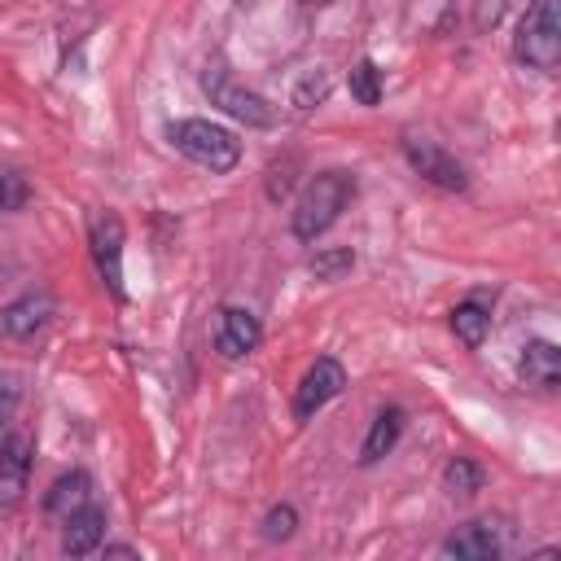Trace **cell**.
Listing matches in <instances>:
<instances>
[{
	"instance_id": "obj_15",
	"label": "cell",
	"mask_w": 561,
	"mask_h": 561,
	"mask_svg": "<svg viewBox=\"0 0 561 561\" xmlns=\"http://www.w3.org/2000/svg\"><path fill=\"white\" fill-rule=\"evenodd\" d=\"M447 324H451V333L469 351H478L486 342V333H491V302H486V294H469L465 302H456L451 316H447Z\"/></svg>"
},
{
	"instance_id": "obj_18",
	"label": "cell",
	"mask_w": 561,
	"mask_h": 561,
	"mask_svg": "<svg viewBox=\"0 0 561 561\" xmlns=\"http://www.w3.org/2000/svg\"><path fill=\"white\" fill-rule=\"evenodd\" d=\"M346 88H351V96H355L359 105H377V101H381V92H386V88H381V70H377L368 57L351 66V75H346Z\"/></svg>"
},
{
	"instance_id": "obj_1",
	"label": "cell",
	"mask_w": 561,
	"mask_h": 561,
	"mask_svg": "<svg viewBox=\"0 0 561 561\" xmlns=\"http://www.w3.org/2000/svg\"><path fill=\"white\" fill-rule=\"evenodd\" d=\"M351 197H355V175L351 171H320V175H311L302 184L294 210H289V232L298 241H307V245L320 241L342 219V210L351 206Z\"/></svg>"
},
{
	"instance_id": "obj_26",
	"label": "cell",
	"mask_w": 561,
	"mask_h": 561,
	"mask_svg": "<svg viewBox=\"0 0 561 561\" xmlns=\"http://www.w3.org/2000/svg\"><path fill=\"white\" fill-rule=\"evenodd\" d=\"M96 552H105V557H140L131 543H105V539H101V548H96Z\"/></svg>"
},
{
	"instance_id": "obj_13",
	"label": "cell",
	"mask_w": 561,
	"mask_h": 561,
	"mask_svg": "<svg viewBox=\"0 0 561 561\" xmlns=\"http://www.w3.org/2000/svg\"><path fill=\"white\" fill-rule=\"evenodd\" d=\"M88 500H96V495H92V478H88L83 469H70V473L53 478V486L44 491V517L61 526V522H66L75 508H83Z\"/></svg>"
},
{
	"instance_id": "obj_25",
	"label": "cell",
	"mask_w": 561,
	"mask_h": 561,
	"mask_svg": "<svg viewBox=\"0 0 561 561\" xmlns=\"http://www.w3.org/2000/svg\"><path fill=\"white\" fill-rule=\"evenodd\" d=\"M504 9H508V0H478V9H473V26H478V31L495 26V22L504 18Z\"/></svg>"
},
{
	"instance_id": "obj_16",
	"label": "cell",
	"mask_w": 561,
	"mask_h": 561,
	"mask_svg": "<svg viewBox=\"0 0 561 561\" xmlns=\"http://www.w3.org/2000/svg\"><path fill=\"white\" fill-rule=\"evenodd\" d=\"M403 408H381L377 416H373V425H368V434H364V443H359V465H377L381 456H390L394 451V443H399V434H403Z\"/></svg>"
},
{
	"instance_id": "obj_21",
	"label": "cell",
	"mask_w": 561,
	"mask_h": 561,
	"mask_svg": "<svg viewBox=\"0 0 561 561\" xmlns=\"http://www.w3.org/2000/svg\"><path fill=\"white\" fill-rule=\"evenodd\" d=\"M31 202V184L22 171H0V215L9 210H22Z\"/></svg>"
},
{
	"instance_id": "obj_6",
	"label": "cell",
	"mask_w": 561,
	"mask_h": 561,
	"mask_svg": "<svg viewBox=\"0 0 561 561\" xmlns=\"http://www.w3.org/2000/svg\"><path fill=\"white\" fill-rule=\"evenodd\" d=\"M123 241H127V228L118 219V210H101L88 228V245H92V263H96V276L101 285L123 302L127 289H123Z\"/></svg>"
},
{
	"instance_id": "obj_2",
	"label": "cell",
	"mask_w": 561,
	"mask_h": 561,
	"mask_svg": "<svg viewBox=\"0 0 561 561\" xmlns=\"http://www.w3.org/2000/svg\"><path fill=\"white\" fill-rule=\"evenodd\" d=\"M167 140L175 153H184L193 167H202L210 175H228L241 162V140L210 118H175V123H167Z\"/></svg>"
},
{
	"instance_id": "obj_7",
	"label": "cell",
	"mask_w": 561,
	"mask_h": 561,
	"mask_svg": "<svg viewBox=\"0 0 561 561\" xmlns=\"http://www.w3.org/2000/svg\"><path fill=\"white\" fill-rule=\"evenodd\" d=\"M346 390V368L337 355H320L302 381L294 386V421H316V412H324L337 394Z\"/></svg>"
},
{
	"instance_id": "obj_3",
	"label": "cell",
	"mask_w": 561,
	"mask_h": 561,
	"mask_svg": "<svg viewBox=\"0 0 561 561\" xmlns=\"http://www.w3.org/2000/svg\"><path fill=\"white\" fill-rule=\"evenodd\" d=\"M202 92H206V101H210L215 110H224L228 118H237V123H245V127H276V105H272L267 96L250 92V88L224 66V57H210V61L202 66Z\"/></svg>"
},
{
	"instance_id": "obj_14",
	"label": "cell",
	"mask_w": 561,
	"mask_h": 561,
	"mask_svg": "<svg viewBox=\"0 0 561 561\" xmlns=\"http://www.w3.org/2000/svg\"><path fill=\"white\" fill-rule=\"evenodd\" d=\"M517 368H522V386L552 394L557 381H561V351H557L552 342L535 337V342L522 346V364H517Z\"/></svg>"
},
{
	"instance_id": "obj_5",
	"label": "cell",
	"mask_w": 561,
	"mask_h": 561,
	"mask_svg": "<svg viewBox=\"0 0 561 561\" xmlns=\"http://www.w3.org/2000/svg\"><path fill=\"white\" fill-rule=\"evenodd\" d=\"M403 158H408V167H412L425 184H434V188H443V193H465V188H469L465 167H460L438 140H430V136L408 131V136H403Z\"/></svg>"
},
{
	"instance_id": "obj_10",
	"label": "cell",
	"mask_w": 561,
	"mask_h": 561,
	"mask_svg": "<svg viewBox=\"0 0 561 561\" xmlns=\"http://www.w3.org/2000/svg\"><path fill=\"white\" fill-rule=\"evenodd\" d=\"M259 342H263V324H259V316H254L250 307H237V302L219 307V320H215V351H219L224 359H245V355L259 351Z\"/></svg>"
},
{
	"instance_id": "obj_23",
	"label": "cell",
	"mask_w": 561,
	"mask_h": 561,
	"mask_svg": "<svg viewBox=\"0 0 561 561\" xmlns=\"http://www.w3.org/2000/svg\"><path fill=\"white\" fill-rule=\"evenodd\" d=\"M18 403H22V381H18V377H0V434L9 430Z\"/></svg>"
},
{
	"instance_id": "obj_9",
	"label": "cell",
	"mask_w": 561,
	"mask_h": 561,
	"mask_svg": "<svg viewBox=\"0 0 561 561\" xmlns=\"http://www.w3.org/2000/svg\"><path fill=\"white\" fill-rule=\"evenodd\" d=\"M31 456H35L31 434H4L0 438V513H13L26 500Z\"/></svg>"
},
{
	"instance_id": "obj_4",
	"label": "cell",
	"mask_w": 561,
	"mask_h": 561,
	"mask_svg": "<svg viewBox=\"0 0 561 561\" xmlns=\"http://www.w3.org/2000/svg\"><path fill=\"white\" fill-rule=\"evenodd\" d=\"M513 57L539 75L557 70V61H561V0H530L526 18L517 22Z\"/></svg>"
},
{
	"instance_id": "obj_12",
	"label": "cell",
	"mask_w": 561,
	"mask_h": 561,
	"mask_svg": "<svg viewBox=\"0 0 561 561\" xmlns=\"http://www.w3.org/2000/svg\"><path fill=\"white\" fill-rule=\"evenodd\" d=\"M101 539H105V508L96 500H88L83 508H75L61 522V552L66 557H88L101 548Z\"/></svg>"
},
{
	"instance_id": "obj_19",
	"label": "cell",
	"mask_w": 561,
	"mask_h": 561,
	"mask_svg": "<svg viewBox=\"0 0 561 561\" xmlns=\"http://www.w3.org/2000/svg\"><path fill=\"white\" fill-rule=\"evenodd\" d=\"M294 530H298V508L294 504H272L267 513H263V522H259V535L267 539V543H285V539H294Z\"/></svg>"
},
{
	"instance_id": "obj_22",
	"label": "cell",
	"mask_w": 561,
	"mask_h": 561,
	"mask_svg": "<svg viewBox=\"0 0 561 561\" xmlns=\"http://www.w3.org/2000/svg\"><path fill=\"white\" fill-rule=\"evenodd\" d=\"M324 96H329V75H324V70H311V75L294 88V105H298V110H311V105H320Z\"/></svg>"
},
{
	"instance_id": "obj_17",
	"label": "cell",
	"mask_w": 561,
	"mask_h": 561,
	"mask_svg": "<svg viewBox=\"0 0 561 561\" xmlns=\"http://www.w3.org/2000/svg\"><path fill=\"white\" fill-rule=\"evenodd\" d=\"M482 482H486V469L469 456H451L447 469H443V486L451 495H473V491H482Z\"/></svg>"
},
{
	"instance_id": "obj_8",
	"label": "cell",
	"mask_w": 561,
	"mask_h": 561,
	"mask_svg": "<svg viewBox=\"0 0 561 561\" xmlns=\"http://www.w3.org/2000/svg\"><path fill=\"white\" fill-rule=\"evenodd\" d=\"M53 316H57L53 294L48 289H26L22 298L0 307V333L9 342H31V337H39L53 324Z\"/></svg>"
},
{
	"instance_id": "obj_20",
	"label": "cell",
	"mask_w": 561,
	"mask_h": 561,
	"mask_svg": "<svg viewBox=\"0 0 561 561\" xmlns=\"http://www.w3.org/2000/svg\"><path fill=\"white\" fill-rule=\"evenodd\" d=\"M351 267H355V254L346 245H329V250H316L311 254V276L316 280H342Z\"/></svg>"
},
{
	"instance_id": "obj_11",
	"label": "cell",
	"mask_w": 561,
	"mask_h": 561,
	"mask_svg": "<svg viewBox=\"0 0 561 561\" xmlns=\"http://www.w3.org/2000/svg\"><path fill=\"white\" fill-rule=\"evenodd\" d=\"M443 557H456V561H491L504 552V535H500V522L482 517V522H469L460 530H451L443 543H438Z\"/></svg>"
},
{
	"instance_id": "obj_24",
	"label": "cell",
	"mask_w": 561,
	"mask_h": 561,
	"mask_svg": "<svg viewBox=\"0 0 561 561\" xmlns=\"http://www.w3.org/2000/svg\"><path fill=\"white\" fill-rule=\"evenodd\" d=\"M289 188H294V158L272 162V171H267V197H272V202H280Z\"/></svg>"
}]
</instances>
